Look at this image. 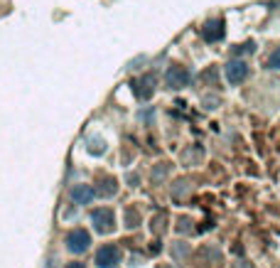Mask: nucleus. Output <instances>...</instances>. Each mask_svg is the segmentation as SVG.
<instances>
[{
	"mask_svg": "<svg viewBox=\"0 0 280 268\" xmlns=\"http://www.w3.org/2000/svg\"><path fill=\"white\" fill-rule=\"evenodd\" d=\"M88 150H91V152H96V155H101V152L106 150V146H104V140H101V138H88Z\"/></svg>",
	"mask_w": 280,
	"mask_h": 268,
	"instance_id": "1a4fd4ad",
	"label": "nucleus"
},
{
	"mask_svg": "<svg viewBox=\"0 0 280 268\" xmlns=\"http://www.w3.org/2000/svg\"><path fill=\"white\" fill-rule=\"evenodd\" d=\"M94 187H88V184H76L74 190H72V200L76 202V204H88L91 200H94Z\"/></svg>",
	"mask_w": 280,
	"mask_h": 268,
	"instance_id": "0eeeda50",
	"label": "nucleus"
},
{
	"mask_svg": "<svg viewBox=\"0 0 280 268\" xmlns=\"http://www.w3.org/2000/svg\"><path fill=\"white\" fill-rule=\"evenodd\" d=\"M246 74H248V66H246L244 62H228V64H226V79H228L231 84L244 82Z\"/></svg>",
	"mask_w": 280,
	"mask_h": 268,
	"instance_id": "20e7f679",
	"label": "nucleus"
},
{
	"mask_svg": "<svg viewBox=\"0 0 280 268\" xmlns=\"http://www.w3.org/2000/svg\"><path fill=\"white\" fill-rule=\"evenodd\" d=\"M116 190H118L116 180H106V182H104V187H101L98 192H101V194H116Z\"/></svg>",
	"mask_w": 280,
	"mask_h": 268,
	"instance_id": "9d476101",
	"label": "nucleus"
},
{
	"mask_svg": "<svg viewBox=\"0 0 280 268\" xmlns=\"http://www.w3.org/2000/svg\"><path fill=\"white\" fill-rule=\"evenodd\" d=\"M202 34H204L206 42H216V40H222V37H224V22H222V20H212V22H206V25L202 28Z\"/></svg>",
	"mask_w": 280,
	"mask_h": 268,
	"instance_id": "423d86ee",
	"label": "nucleus"
},
{
	"mask_svg": "<svg viewBox=\"0 0 280 268\" xmlns=\"http://www.w3.org/2000/svg\"><path fill=\"white\" fill-rule=\"evenodd\" d=\"M88 244H91V236H88V232L84 229H74L69 236H66V246L74 251V254H82L88 248Z\"/></svg>",
	"mask_w": 280,
	"mask_h": 268,
	"instance_id": "7ed1b4c3",
	"label": "nucleus"
},
{
	"mask_svg": "<svg viewBox=\"0 0 280 268\" xmlns=\"http://www.w3.org/2000/svg\"><path fill=\"white\" fill-rule=\"evenodd\" d=\"M91 222H94L96 232L108 234L113 229V224H116V216H113L111 209H94V212H91Z\"/></svg>",
	"mask_w": 280,
	"mask_h": 268,
	"instance_id": "f257e3e1",
	"label": "nucleus"
},
{
	"mask_svg": "<svg viewBox=\"0 0 280 268\" xmlns=\"http://www.w3.org/2000/svg\"><path fill=\"white\" fill-rule=\"evenodd\" d=\"M168 84L172 89H182V86L190 84V74H187L182 66H172L168 72Z\"/></svg>",
	"mask_w": 280,
	"mask_h": 268,
	"instance_id": "39448f33",
	"label": "nucleus"
},
{
	"mask_svg": "<svg viewBox=\"0 0 280 268\" xmlns=\"http://www.w3.org/2000/svg\"><path fill=\"white\" fill-rule=\"evenodd\" d=\"M66 268H86V266H84V264H69Z\"/></svg>",
	"mask_w": 280,
	"mask_h": 268,
	"instance_id": "9b49d317",
	"label": "nucleus"
},
{
	"mask_svg": "<svg viewBox=\"0 0 280 268\" xmlns=\"http://www.w3.org/2000/svg\"><path fill=\"white\" fill-rule=\"evenodd\" d=\"M133 86H136L138 98H150V96H152V91H155V79H152V76H142V79L136 82Z\"/></svg>",
	"mask_w": 280,
	"mask_h": 268,
	"instance_id": "6e6552de",
	"label": "nucleus"
},
{
	"mask_svg": "<svg viewBox=\"0 0 280 268\" xmlns=\"http://www.w3.org/2000/svg\"><path fill=\"white\" fill-rule=\"evenodd\" d=\"M120 261V251L116 246H101L96 251V266L98 268H113Z\"/></svg>",
	"mask_w": 280,
	"mask_h": 268,
	"instance_id": "f03ea898",
	"label": "nucleus"
}]
</instances>
